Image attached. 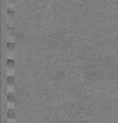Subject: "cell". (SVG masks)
Masks as SVG:
<instances>
[{"label": "cell", "instance_id": "6da1fadb", "mask_svg": "<svg viewBox=\"0 0 118 123\" xmlns=\"http://www.w3.org/2000/svg\"><path fill=\"white\" fill-rule=\"evenodd\" d=\"M7 99L9 102L12 103V102H14V99H15V96H14V94H12V93H9V94H8V95H7Z\"/></svg>", "mask_w": 118, "mask_h": 123}, {"label": "cell", "instance_id": "7a4b0ae2", "mask_svg": "<svg viewBox=\"0 0 118 123\" xmlns=\"http://www.w3.org/2000/svg\"><path fill=\"white\" fill-rule=\"evenodd\" d=\"M7 81L8 84H9V85H14V78L13 76H9L7 78Z\"/></svg>", "mask_w": 118, "mask_h": 123}, {"label": "cell", "instance_id": "3957f363", "mask_svg": "<svg viewBox=\"0 0 118 123\" xmlns=\"http://www.w3.org/2000/svg\"><path fill=\"white\" fill-rule=\"evenodd\" d=\"M14 116H15V114H14V111L12 109H9V111H8V117L14 118Z\"/></svg>", "mask_w": 118, "mask_h": 123}, {"label": "cell", "instance_id": "277c9868", "mask_svg": "<svg viewBox=\"0 0 118 123\" xmlns=\"http://www.w3.org/2000/svg\"><path fill=\"white\" fill-rule=\"evenodd\" d=\"M7 66L9 68H14V60H11V59H9L7 61Z\"/></svg>", "mask_w": 118, "mask_h": 123}, {"label": "cell", "instance_id": "5b68a950", "mask_svg": "<svg viewBox=\"0 0 118 123\" xmlns=\"http://www.w3.org/2000/svg\"><path fill=\"white\" fill-rule=\"evenodd\" d=\"M7 47L9 50H11V51H12V50L14 48V44L12 42H8L7 43Z\"/></svg>", "mask_w": 118, "mask_h": 123}]
</instances>
